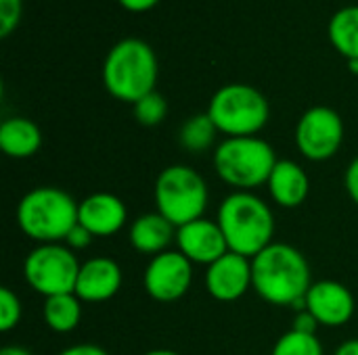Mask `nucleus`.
I'll return each instance as SVG.
<instances>
[{"instance_id": "1", "label": "nucleus", "mask_w": 358, "mask_h": 355, "mask_svg": "<svg viewBox=\"0 0 358 355\" xmlns=\"http://www.w3.org/2000/svg\"><path fill=\"white\" fill-rule=\"evenodd\" d=\"M252 287L271 305H300L313 287L310 266L296 247L271 243L252 259Z\"/></svg>"}, {"instance_id": "2", "label": "nucleus", "mask_w": 358, "mask_h": 355, "mask_svg": "<svg viewBox=\"0 0 358 355\" xmlns=\"http://www.w3.org/2000/svg\"><path fill=\"white\" fill-rule=\"evenodd\" d=\"M218 226L229 251L254 259L273 243L275 220L268 205L250 190L231 192L218 209Z\"/></svg>"}, {"instance_id": "3", "label": "nucleus", "mask_w": 358, "mask_h": 355, "mask_svg": "<svg viewBox=\"0 0 358 355\" xmlns=\"http://www.w3.org/2000/svg\"><path fill=\"white\" fill-rule=\"evenodd\" d=\"M157 56L141 38H124L111 46L103 63V84L122 103H136L157 84Z\"/></svg>"}, {"instance_id": "4", "label": "nucleus", "mask_w": 358, "mask_h": 355, "mask_svg": "<svg viewBox=\"0 0 358 355\" xmlns=\"http://www.w3.org/2000/svg\"><path fill=\"white\" fill-rule=\"evenodd\" d=\"M78 205L57 186H38L19 201L17 224L27 239L40 245L61 243L78 224Z\"/></svg>"}, {"instance_id": "5", "label": "nucleus", "mask_w": 358, "mask_h": 355, "mask_svg": "<svg viewBox=\"0 0 358 355\" xmlns=\"http://www.w3.org/2000/svg\"><path fill=\"white\" fill-rule=\"evenodd\" d=\"M277 161L273 146L258 136L227 138L214 153V169L220 180L250 192L268 182Z\"/></svg>"}, {"instance_id": "6", "label": "nucleus", "mask_w": 358, "mask_h": 355, "mask_svg": "<svg viewBox=\"0 0 358 355\" xmlns=\"http://www.w3.org/2000/svg\"><path fill=\"white\" fill-rule=\"evenodd\" d=\"M208 115L218 132L229 138L256 136L271 117L268 100L260 90L248 84H227L214 92Z\"/></svg>"}, {"instance_id": "7", "label": "nucleus", "mask_w": 358, "mask_h": 355, "mask_svg": "<svg viewBox=\"0 0 358 355\" xmlns=\"http://www.w3.org/2000/svg\"><path fill=\"white\" fill-rule=\"evenodd\" d=\"M157 211L176 228L203 218L208 207V184L189 165H170L155 180Z\"/></svg>"}, {"instance_id": "8", "label": "nucleus", "mask_w": 358, "mask_h": 355, "mask_svg": "<svg viewBox=\"0 0 358 355\" xmlns=\"http://www.w3.org/2000/svg\"><path fill=\"white\" fill-rule=\"evenodd\" d=\"M80 262L73 251L61 243L38 245L23 262L25 282L44 297L67 295L76 291Z\"/></svg>"}, {"instance_id": "9", "label": "nucleus", "mask_w": 358, "mask_h": 355, "mask_svg": "<svg viewBox=\"0 0 358 355\" xmlns=\"http://www.w3.org/2000/svg\"><path fill=\"white\" fill-rule=\"evenodd\" d=\"M344 142V121L331 107L308 109L296 126V146L310 161L331 159Z\"/></svg>"}, {"instance_id": "10", "label": "nucleus", "mask_w": 358, "mask_h": 355, "mask_svg": "<svg viewBox=\"0 0 358 355\" xmlns=\"http://www.w3.org/2000/svg\"><path fill=\"white\" fill-rule=\"evenodd\" d=\"M193 282V264L180 251H164L145 268L143 287L159 303H172L185 297Z\"/></svg>"}, {"instance_id": "11", "label": "nucleus", "mask_w": 358, "mask_h": 355, "mask_svg": "<svg viewBox=\"0 0 358 355\" xmlns=\"http://www.w3.org/2000/svg\"><path fill=\"white\" fill-rule=\"evenodd\" d=\"M176 245L178 251L191 264H203V266H212L214 262H218L222 255L229 253V245L218 222L206 218H199L195 222L176 228Z\"/></svg>"}, {"instance_id": "12", "label": "nucleus", "mask_w": 358, "mask_h": 355, "mask_svg": "<svg viewBox=\"0 0 358 355\" xmlns=\"http://www.w3.org/2000/svg\"><path fill=\"white\" fill-rule=\"evenodd\" d=\"M304 308L321 326H344L355 314V297L342 282L319 280L313 282L304 297Z\"/></svg>"}, {"instance_id": "13", "label": "nucleus", "mask_w": 358, "mask_h": 355, "mask_svg": "<svg viewBox=\"0 0 358 355\" xmlns=\"http://www.w3.org/2000/svg\"><path fill=\"white\" fill-rule=\"evenodd\" d=\"M208 293L218 301H237L252 287V259L229 251L206 272Z\"/></svg>"}, {"instance_id": "14", "label": "nucleus", "mask_w": 358, "mask_h": 355, "mask_svg": "<svg viewBox=\"0 0 358 355\" xmlns=\"http://www.w3.org/2000/svg\"><path fill=\"white\" fill-rule=\"evenodd\" d=\"M128 209L124 201L111 192H94L78 205V224L92 236H113L124 228Z\"/></svg>"}, {"instance_id": "15", "label": "nucleus", "mask_w": 358, "mask_h": 355, "mask_svg": "<svg viewBox=\"0 0 358 355\" xmlns=\"http://www.w3.org/2000/svg\"><path fill=\"white\" fill-rule=\"evenodd\" d=\"M122 287V270L109 257H92L80 266L73 295L84 303H103Z\"/></svg>"}, {"instance_id": "16", "label": "nucleus", "mask_w": 358, "mask_h": 355, "mask_svg": "<svg viewBox=\"0 0 358 355\" xmlns=\"http://www.w3.org/2000/svg\"><path fill=\"white\" fill-rule=\"evenodd\" d=\"M266 184H268V192H271L273 201L285 209L300 207L306 201L308 190H310L306 172L296 161H289V159L277 161Z\"/></svg>"}, {"instance_id": "17", "label": "nucleus", "mask_w": 358, "mask_h": 355, "mask_svg": "<svg viewBox=\"0 0 358 355\" xmlns=\"http://www.w3.org/2000/svg\"><path fill=\"white\" fill-rule=\"evenodd\" d=\"M176 241V226H172L159 211L138 216L130 226V245L143 255H159Z\"/></svg>"}, {"instance_id": "18", "label": "nucleus", "mask_w": 358, "mask_h": 355, "mask_svg": "<svg viewBox=\"0 0 358 355\" xmlns=\"http://www.w3.org/2000/svg\"><path fill=\"white\" fill-rule=\"evenodd\" d=\"M42 146L40 128L27 117H10L0 126V149L6 157L27 159Z\"/></svg>"}, {"instance_id": "19", "label": "nucleus", "mask_w": 358, "mask_h": 355, "mask_svg": "<svg viewBox=\"0 0 358 355\" xmlns=\"http://www.w3.org/2000/svg\"><path fill=\"white\" fill-rule=\"evenodd\" d=\"M331 46L348 61L358 59V4L342 6L327 25Z\"/></svg>"}, {"instance_id": "20", "label": "nucleus", "mask_w": 358, "mask_h": 355, "mask_svg": "<svg viewBox=\"0 0 358 355\" xmlns=\"http://www.w3.org/2000/svg\"><path fill=\"white\" fill-rule=\"evenodd\" d=\"M44 324L55 333H71L82 318V301L73 295H55L46 297L42 308Z\"/></svg>"}, {"instance_id": "21", "label": "nucleus", "mask_w": 358, "mask_h": 355, "mask_svg": "<svg viewBox=\"0 0 358 355\" xmlns=\"http://www.w3.org/2000/svg\"><path fill=\"white\" fill-rule=\"evenodd\" d=\"M216 132H218V128L214 126L210 115L199 113L182 123L180 132H178V142L189 153H203L214 144Z\"/></svg>"}, {"instance_id": "22", "label": "nucleus", "mask_w": 358, "mask_h": 355, "mask_svg": "<svg viewBox=\"0 0 358 355\" xmlns=\"http://www.w3.org/2000/svg\"><path fill=\"white\" fill-rule=\"evenodd\" d=\"M271 355H323V347L317 335H304L298 331H289L279 337Z\"/></svg>"}, {"instance_id": "23", "label": "nucleus", "mask_w": 358, "mask_h": 355, "mask_svg": "<svg viewBox=\"0 0 358 355\" xmlns=\"http://www.w3.org/2000/svg\"><path fill=\"white\" fill-rule=\"evenodd\" d=\"M166 113H168V103H166V98L159 94V92H151V94H147V96H143L141 100H136L134 103V117H136V121L138 123H143V126H157V123H162L164 121V117H166Z\"/></svg>"}, {"instance_id": "24", "label": "nucleus", "mask_w": 358, "mask_h": 355, "mask_svg": "<svg viewBox=\"0 0 358 355\" xmlns=\"http://www.w3.org/2000/svg\"><path fill=\"white\" fill-rule=\"evenodd\" d=\"M21 322V301L19 297L8 289H0V331L8 333Z\"/></svg>"}, {"instance_id": "25", "label": "nucleus", "mask_w": 358, "mask_h": 355, "mask_svg": "<svg viewBox=\"0 0 358 355\" xmlns=\"http://www.w3.org/2000/svg\"><path fill=\"white\" fill-rule=\"evenodd\" d=\"M23 13V0H0V36L6 38L17 29Z\"/></svg>"}, {"instance_id": "26", "label": "nucleus", "mask_w": 358, "mask_h": 355, "mask_svg": "<svg viewBox=\"0 0 358 355\" xmlns=\"http://www.w3.org/2000/svg\"><path fill=\"white\" fill-rule=\"evenodd\" d=\"M92 239H94V236H92L82 224H76V226L69 230V234H67V239H65V245H67L71 251H80V249H86V247L90 245Z\"/></svg>"}, {"instance_id": "27", "label": "nucleus", "mask_w": 358, "mask_h": 355, "mask_svg": "<svg viewBox=\"0 0 358 355\" xmlns=\"http://www.w3.org/2000/svg\"><path fill=\"white\" fill-rule=\"evenodd\" d=\"M317 326H321V324L315 320V316L310 312L304 310V312H300L296 316L292 331H298V333H304V335H317Z\"/></svg>"}, {"instance_id": "28", "label": "nucleus", "mask_w": 358, "mask_h": 355, "mask_svg": "<svg viewBox=\"0 0 358 355\" xmlns=\"http://www.w3.org/2000/svg\"><path fill=\"white\" fill-rule=\"evenodd\" d=\"M344 186L350 195V199L358 205V157L352 159V163L348 165L346 169V176H344Z\"/></svg>"}, {"instance_id": "29", "label": "nucleus", "mask_w": 358, "mask_h": 355, "mask_svg": "<svg viewBox=\"0 0 358 355\" xmlns=\"http://www.w3.org/2000/svg\"><path fill=\"white\" fill-rule=\"evenodd\" d=\"M117 2L122 8H126L130 13H147L159 4V0H117Z\"/></svg>"}, {"instance_id": "30", "label": "nucleus", "mask_w": 358, "mask_h": 355, "mask_svg": "<svg viewBox=\"0 0 358 355\" xmlns=\"http://www.w3.org/2000/svg\"><path fill=\"white\" fill-rule=\"evenodd\" d=\"M59 355H109L103 347L99 345H90V343H84V345H73V347H67L63 349Z\"/></svg>"}, {"instance_id": "31", "label": "nucleus", "mask_w": 358, "mask_h": 355, "mask_svg": "<svg viewBox=\"0 0 358 355\" xmlns=\"http://www.w3.org/2000/svg\"><path fill=\"white\" fill-rule=\"evenodd\" d=\"M336 355H358V339H352V341H346L338 347Z\"/></svg>"}, {"instance_id": "32", "label": "nucleus", "mask_w": 358, "mask_h": 355, "mask_svg": "<svg viewBox=\"0 0 358 355\" xmlns=\"http://www.w3.org/2000/svg\"><path fill=\"white\" fill-rule=\"evenodd\" d=\"M0 355H31L25 347H19V345H8V347H2Z\"/></svg>"}, {"instance_id": "33", "label": "nucleus", "mask_w": 358, "mask_h": 355, "mask_svg": "<svg viewBox=\"0 0 358 355\" xmlns=\"http://www.w3.org/2000/svg\"><path fill=\"white\" fill-rule=\"evenodd\" d=\"M143 355H180V354L170 352V349H153V352H147V354H143Z\"/></svg>"}, {"instance_id": "34", "label": "nucleus", "mask_w": 358, "mask_h": 355, "mask_svg": "<svg viewBox=\"0 0 358 355\" xmlns=\"http://www.w3.org/2000/svg\"><path fill=\"white\" fill-rule=\"evenodd\" d=\"M348 69H350L352 73H358V59H352V61H348Z\"/></svg>"}]
</instances>
